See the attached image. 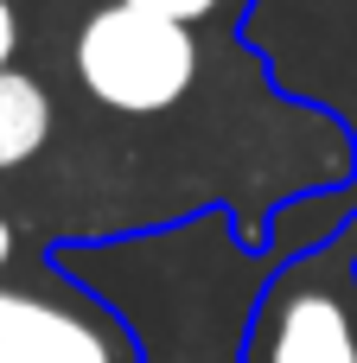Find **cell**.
I'll list each match as a JSON object with an SVG mask.
<instances>
[{"instance_id": "4", "label": "cell", "mask_w": 357, "mask_h": 363, "mask_svg": "<svg viewBox=\"0 0 357 363\" xmlns=\"http://www.w3.org/2000/svg\"><path fill=\"white\" fill-rule=\"evenodd\" d=\"M0 357L6 363H141L134 332L96 294L0 287Z\"/></svg>"}, {"instance_id": "7", "label": "cell", "mask_w": 357, "mask_h": 363, "mask_svg": "<svg viewBox=\"0 0 357 363\" xmlns=\"http://www.w3.org/2000/svg\"><path fill=\"white\" fill-rule=\"evenodd\" d=\"M6 262H13V223L0 217V268H6Z\"/></svg>"}, {"instance_id": "3", "label": "cell", "mask_w": 357, "mask_h": 363, "mask_svg": "<svg viewBox=\"0 0 357 363\" xmlns=\"http://www.w3.org/2000/svg\"><path fill=\"white\" fill-rule=\"evenodd\" d=\"M70 64H77V83L89 89V102H102L115 115H166L192 96V83L204 70V45L185 19L109 0L77 26Z\"/></svg>"}, {"instance_id": "8", "label": "cell", "mask_w": 357, "mask_h": 363, "mask_svg": "<svg viewBox=\"0 0 357 363\" xmlns=\"http://www.w3.org/2000/svg\"><path fill=\"white\" fill-rule=\"evenodd\" d=\"M0 363H6V357H0Z\"/></svg>"}, {"instance_id": "2", "label": "cell", "mask_w": 357, "mask_h": 363, "mask_svg": "<svg viewBox=\"0 0 357 363\" xmlns=\"http://www.w3.org/2000/svg\"><path fill=\"white\" fill-rule=\"evenodd\" d=\"M243 363H357V217L268 268Z\"/></svg>"}, {"instance_id": "1", "label": "cell", "mask_w": 357, "mask_h": 363, "mask_svg": "<svg viewBox=\"0 0 357 363\" xmlns=\"http://www.w3.org/2000/svg\"><path fill=\"white\" fill-rule=\"evenodd\" d=\"M64 268L115 300L141 363H243L256 294L268 281L262 255H243L224 217L128 236L115 249H70Z\"/></svg>"}, {"instance_id": "6", "label": "cell", "mask_w": 357, "mask_h": 363, "mask_svg": "<svg viewBox=\"0 0 357 363\" xmlns=\"http://www.w3.org/2000/svg\"><path fill=\"white\" fill-rule=\"evenodd\" d=\"M13 51H19V13L13 0H0V77L13 70Z\"/></svg>"}, {"instance_id": "5", "label": "cell", "mask_w": 357, "mask_h": 363, "mask_svg": "<svg viewBox=\"0 0 357 363\" xmlns=\"http://www.w3.org/2000/svg\"><path fill=\"white\" fill-rule=\"evenodd\" d=\"M128 6H147V13H166V19H185V26L217 13V0H128Z\"/></svg>"}]
</instances>
